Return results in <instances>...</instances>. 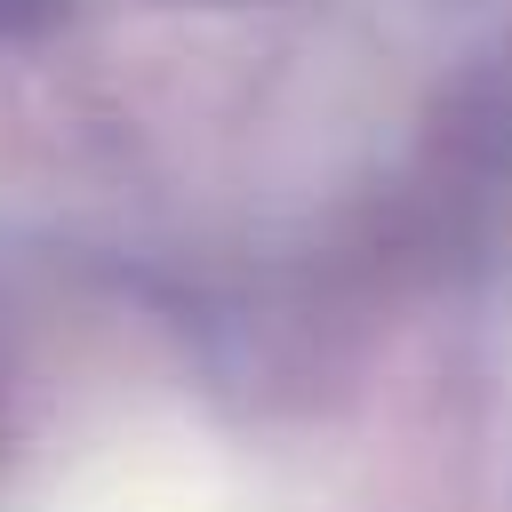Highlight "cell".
<instances>
[{"label": "cell", "instance_id": "obj_1", "mask_svg": "<svg viewBox=\"0 0 512 512\" xmlns=\"http://www.w3.org/2000/svg\"><path fill=\"white\" fill-rule=\"evenodd\" d=\"M40 512H248V488L192 424H120L56 472Z\"/></svg>", "mask_w": 512, "mask_h": 512}]
</instances>
